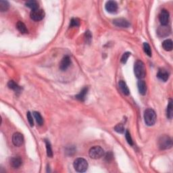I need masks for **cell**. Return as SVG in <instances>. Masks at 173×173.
I'll return each instance as SVG.
<instances>
[{
	"label": "cell",
	"instance_id": "3957f363",
	"mask_svg": "<svg viewBox=\"0 0 173 173\" xmlns=\"http://www.w3.org/2000/svg\"><path fill=\"white\" fill-rule=\"evenodd\" d=\"M73 166L77 172H84L88 168V163L85 159L79 158L74 161Z\"/></svg>",
	"mask_w": 173,
	"mask_h": 173
},
{
	"label": "cell",
	"instance_id": "4dcf8cb0",
	"mask_svg": "<svg viewBox=\"0 0 173 173\" xmlns=\"http://www.w3.org/2000/svg\"><path fill=\"white\" fill-rule=\"evenodd\" d=\"M26 116H27V119H28V122H29V124H30L31 127H33V125H34L33 118V116H32V115H31L30 112H27Z\"/></svg>",
	"mask_w": 173,
	"mask_h": 173
},
{
	"label": "cell",
	"instance_id": "ffe728a7",
	"mask_svg": "<svg viewBox=\"0 0 173 173\" xmlns=\"http://www.w3.org/2000/svg\"><path fill=\"white\" fill-rule=\"evenodd\" d=\"M7 86H8V87L9 89H13V90L16 93H20L21 91L20 87H19L18 85H17L16 83L14 81H9L8 83H7Z\"/></svg>",
	"mask_w": 173,
	"mask_h": 173
},
{
	"label": "cell",
	"instance_id": "1f68e13d",
	"mask_svg": "<svg viewBox=\"0 0 173 173\" xmlns=\"http://www.w3.org/2000/svg\"><path fill=\"white\" fill-rule=\"evenodd\" d=\"M91 38H92V36H91L90 31H87L85 34V41H86L87 43H90L91 41Z\"/></svg>",
	"mask_w": 173,
	"mask_h": 173
},
{
	"label": "cell",
	"instance_id": "8fae6325",
	"mask_svg": "<svg viewBox=\"0 0 173 173\" xmlns=\"http://www.w3.org/2000/svg\"><path fill=\"white\" fill-rule=\"evenodd\" d=\"M113 23L115 26L121 28H128L130 26V23L124 18H116L113 20Z\"/></svg>",
	"mask_w": 173,
	"mask_h": 173
},
{
	"label": "cell",
	"instance_id": "30bf717a",
	"mask_svg": "<svg viewBox=\"0 0 173 173\" xmlns=\"http://www.w3.org/2000/svg\"><path fill=\"white\" fill-rule=\"evenodd\" d=\"M159 20L162 25H167L169 21V13L166 9H162L159 14Z\"/></svg>",
	"mask_w": 173,
	"mask_h": 173
},
{
	"label": "cell",
	"instance_id": "ac0fdd59",
	"mask_svg": "<svg viewBox=\"0 0 173 173\" xmlns=\"http://www.w3.org/2000/svg\"><path fill=\"white\" fill-rule=\"evenodd\" d=\"M166 115L169 119H172L173 116V106H172V100H169L168 106H167L166 110Z\"/></svg>",
	"mask_w": 173,
	"mask_h": 173
},
{
	"label": "cell",
	"instance_id": "2e32d148",
	"mask_svg": "<svg viewBox=\"0 0 173 173\" xmlns=\"http://www.w3.org/2000/svg\"><path fill=\"white\" fill-rule=\"evenodd\" d=\"M118 87H119L120 90L121 91V92L123 93L124 95L128 96L130 93V91L129 89V87L126 84V83L124 81H120L118 83Z\"/></svg>",
	"mask_w": 173,
	"mask_h": 173
},
{
	"label": "cell",
	"instance_id": "ba28073f",
	"mask_svg": "<svg viewBox=\"0 0 173 173\" xmlns=\"http://www.w3.org/2000/svg\"><path fill=\"white\" fill-rule=\"evenodd\" d=\"M12 143L15 146L20 147L24 143V137L20 133H15L12 136Z\"/></svg>",
	"mask_w": 173,
	"mask_h": 173
},
{
	"label": "cell",
	"instance_id": "d4e9b609",
	"mask_svg": "<svg viewBox=\"0 0 173 173\" xmlns=\"http://www.w3.org/2000/svg\"><path fill=\"white\" fill-rule=\"evenodd\" d=\"M9 8V3L6 1H0V10L1 12H5Z\"/></svg>",
	"mask_w": 173,
	"mask_h": 173
},
{
	"label": "cell",
	"instance_id": "f546056e",
	"mask_svg": "<svg viewBox=\"0 0 173 173\" xmlns=\"http://www.w3.org/2000/svg\"><path fill=\"white\" fill-rule=\"evenodd\" d=\"M125 137L126 139H127L128 143H129V145H133V139H132L131 134L129 132V131H126V133H125Z\"/></svg>",
	"mask_w": 173,
	"mask_h": 173
},
{
	"label": "cell",
	"instance_id": "d6986e66",
	"mask_svg": "<svg viewBox=\"0 0 173 173\" xmlns=\"http://www.w3.org/2000/svg\"><path fill=\"white\" fill-rule=\"evenodd\" d=\"M26 7L31 8L32 10H35V9H39V3L37 1L35 0H31V1H28L25 3Z\"/></svg>",
	"mask_w": 173,
	"mask_h": 173
},
{
	"label": "cell",
	"instance_id": "83f0119b",
	"mask_svg": "<svg viewBox=\"0 0 173 173\" xmlns=\"http://www.w3.org/2000/svg\"><path fill=\"white\" fill-rule=\"evenodd\" d=\"M114 130L116 132L118 133H123L124 132V128L122 124H118L117 125L114 127Z\"/></svg>",
	"mask_w": 173,
	"mask_h": 173
},
{
	"label": "cell",
	"instance_id": "44dd1931",
	"mask_svg": "<svg viewBox=\"0 0 173 173\" xmlns=\"http://www.w3.org/2000/svg\"><path fill=\"white\" fill-rule=\"evenodd\" d=\"M16 28L18 30L20 31L21 33L22 34H25V33H28V30H27L26 26L25 24L21 21H18L16 24Z\"/></svg>",
	"mask_w": 173,
	"mask_h": 173
},
{
	"label": "cell",
	"instance_id": "9a60e30c",
	"mask_svg": "<svg viewBox=\"0 0 173 173\" xmlns=\"http://www.w3.org/2000/svg\"><path fill=\"white\" fill-rule=\"evenodd\" d=\"M22 161L20 157H14L10 160V165L14 168H18L22 165Z\"/></svg>",
	"mask_w": 173,
	"mask_h": 173
},
{
	"label": "cell",
	"instance_id": "9c48e42d",
	"mask_svg": "<svg viewBox=\"0 0 173 173\" xmlns=\"http://www.w3.org/2000/svg\"><path fill=\"white\" fill-rule=\"evenodd\" d=\"M105 8H106V11L108 12L114 14L116 13V11L118 10V5L116 1H109L106 2V5H105Z\"/></svg>",
	"mask_w": 173,
	"mask_h": 173
},
{
	"label": "cell",
	"instance_id": "5bb4252c",
	"mask_svg": "<svg viewBox=\"0 0 173 173\" xmlns=\"http://www.w3.org/2000/svg\"><path fill=\"white\" fill-rule=\"evenodd\" d=\"M137 87L140 94L142 95V96H145L147 92V85L145 81L143 80H140L138 81Z\"/></svg>",
	"mask_w": 173,
	"mask_h": 173
},
{
	"label": "cell",
	"instance_id": "5b68a950",
	"mask_svg": "<svg viewBox=\"0 0 173 173\" xmlns=\"http://www.w3.org/2000/svg\"><path fill=\"white\" fill-rule=\"evenodd\" d=\"M104 150L100 146H95L91 147L89 150V156L93 159H100L104 155Z\"/></svg>",
	"mask_w": 173,
	"mask_h": 173
},
{
	"label": "cell",
	"instance_id": "52a82bcc",
	"mask_svg": "<svg viewBox=\"0 0 173 173\" xmlns=\"http://www.w3.org/2000/svg\"><path fill=\"white\" fill-rule=\"evenodd\" d=\"M157 33L160 37H166L171 33V28L168 25H161L159 26Z\"/></svg>",
	"mask_w": 173,
	"mask_h": 173
},
{
	"label": "cell",
	"instance_id": "7a4b0ae2",
	"mask_svg": "<svg viewBox=\"0 0 173 173\" xmlns=\"http://www.w3.org/2000/svg\"><path fill=\"white\" fill-rule=\"evenodd\" d=\"M144 120L147 126H153L156 121V114L152 109H147L144 112Z\"/></svg>",
	"mask_w": 173,
	"mask_h": 173
},
{
	"label": "cell",
	"instance_id": "f1b7e54d",
	"mask_svg": "<svg viewBox=\"0 0 173 173\" xmlns=\"http://www.w3.org/2000/svg\"><path fill=\"white\" fill-rule=\"evenodd\" d=\"M131 56V53L130 52H126V53H124L123 55H122L121 60H120V61L122 64H125L126 62H127L128 58H129V56Z\"/></svg>",
	"mask_w": 173,
	"mask_h": 173
},
{
	"label": "cell",
	"instance_id": "603a6c76",
	"mask_svg": "<svg viewBox=\"0 0 173 173\" xmlns=\"http://www.w3.org/2000/svg\"><path fill=\"white\" fill-rule=\"evenodd\" d=\"M45 145H46L47 154V156L52 158V157L53 156V151H52L51 144H50V141H47V140H45Z\"/></svg>",
	"mask_w": 173,
	"mask_h": 173
},
{
	"label": "cell",
	"instance_id": "484cf974",
	"mask_svg": "<svg viewBox=\"0 0 173 173\" xmlns=\"http://www.w3.org/2000/svg\"><path fill=\"white\" fill-rule=\"evenodd\" d=\"M143 50H144L145 53L146 54L147 56H149V57H151V47L147 43H143Z\"/></svg>",
	"mask_w": 173,
	"mask_h": 173
},
{
	"label": "cell",
	"instance_id": "7402d4cb",
	"mask_svg": "<svg viewBox=\"0 0 173 173\" xmlns=\"http://www.w3.org/2000/svg\"><path fill=\"white\" fill-rule=\"evenodd\" d=\"M162 47L166 51H171L172 50V41L170 39H166L163 41Z\"/></svg>",
	"mask_w": 173,
	"mask_h": 173
},
{
	"label": "cell",
	"instance_id": "e0dca14e",
	"mask_svg": "<svg viewBox=\"0 0 173 173\" xmlns=\"http://www.w3.org/2000/svg\"><path fill=\"white\" fill-rule=\"evenodd\" d=\"M87 92H88V88H87V87H85V88H83L82 90L81 91V92L79 93V94L76 96V98H77V100L83 102V101H85V98H86Z\"/></svg>",
	"mask_w": 173,
	"mask_h": 173
},
{
	"label": "cell",
	"instance_id": "cb8c5ba5",
	"mask_svg": "<svg viewBox=\"0 0 173 173\" xmlns=\"http://www.w3.org/2000/svg\"><path fill=\"white\" fill-rule=\"evenodd\" d=\"M33 116L35 118L37 122L39 125H42L43 123V119L41 115L39 112H33Z\"/></svg>",
	"mask_w": 173,
	"mask_h": 173
},
{
	"label": "cell",
	"instance_id": "4316f807",
	"mask_svg": "<svg viewBox=\"0 0 173 173\" xmlns=\"http://www.w3.org/2000/svg\"><path fill=\"white\" fill-rule=\"evenodd\" d=\"M80 25V22L78 18H72L70 23V26L71 27H77Z\"/></svg>",
	"mask_w": 173,
	"mask_h": 173
},
{
	"label": "cell",
	"instance_id": "8992f818",
	"mask_svg": "<svg viewBox=\"0 0 173 173\" xmlns=\"http://www.w3.org/2000/svg\"><path fill=\"white\" fill-rule=\"evenodd\" d=\"M31 18L35 21H39L43 19L45 17V12L41 9H37L32 10L30 14Z\"/></svg>",
	"mask_w": 173,
	"mask_h": 173
},
{
	"label": "cell",
	"instance_id": "7c38bea8",
	"mask_svg": "<svg viewBox=\"0 0 173 173\" xmlns=\"http://www.w3.org/2000/svg\"><path fill=\"white\" fill-rule=\"evenodd\" d=\"M71 64V60L69 56H66L62 58L60 64V69L62 71H66L70 66Z\"/></svg>",
	"mask_w": 173,
	"mask_h": 173
},
{
	"label": "cell",
	"instance_id": "6da1fadb",
	"mask_svg": "<svg viewBox=\"0 0 173 173\" xmlns=\"http://www.w3.org/2000/svg\"><path fill=\"white\" fill-rule=\"evenodd\" d=\"M134 72L135 76L139 79H142L146 75V69L144 63L141 60H137L134 66Z\"/></svg>",
	"mask_w": 173,
	"mask_h": 173
},
{
	"label": "cell",
	"instance_id": "d6a6232c",
	"mask_svg": "<svg viewBox=\"0 0 173 173\" xmlns=\"http://www.w3.org/2000/svg\"><path fill=\"white\" fill-rule=\"evenodd\" d=\"M112 158H113V154H112V152H108L106 153V160L108 161V162H110V161H111L112 160Z\"/></svg>",
	"mask_w": 173,
	"mask_h": 173
},
{
	"label": "cell",
	"instance_id": "277c9868",
	"mask_svg": "<svg viewBox=\"0 0 173 173\" xmlns=\"http://www.w3.org/2000/svg\"><path fill=\"white\" fill-rule=\"evenodd\" d=\"M158 145L161 149H170L172 146V141L169 136L163 135L159 139Z\"/></svg>",
	"mask_w": 173,
	"mask_h": 173
},
{
	"label": "cell",
	"instance_id": "4fadbf2b",
	"mask_svg": "<svg viewBox=\"0 0 173 173\" xmlns=\"http://www.w3.org/2000/svg\"><path fill=\"white\" fill-rule=\"evenodd\" d=\"M157 77H158L160 80L164 81V82H166L169 78V73L166 70L161 69H159L158 73H157Z\"/></svg>",
	"mask_w": 173,
	"mask_h": 173
}]
</instances>
